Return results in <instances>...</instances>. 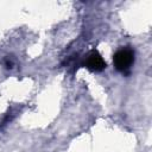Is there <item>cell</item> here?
Wrapping results in <instances>:
<instances>
[{"mask_svg": "<svg viewBox=\"0 0 152 152\" xmlns=\"http://www.w3.org/2000/svg\"><path fill=\"white\" fill-rule=\"evenodd\" d=\"M133 61H134V53L128 49H124V50L118 51L113 58L114 66L120 71L127 70L132 65Z\"/></svg>", "mask_w": 152, "mask_h": 152, "instance_id": "1", "label": "cell"}, {"mask_svg": "<svg viewBox=\"0 0 152 152\" xmlns=\"http://www.w3.org/2000/svg\"><path fill=\"white\" fill-rule=\"evenodd\" d=\"M87 66L93 71H101L106 68V63L97 52H93L87 59Z\"/></svg>", "mask_w": 152, "mask_h": 152, "instance_id": "2", "label": "cell"}]
</instances>
